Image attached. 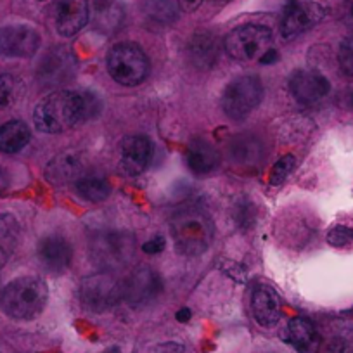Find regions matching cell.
Segmentation results:
<instances>
[{
  "mask_svg": "<svg viewBox=\"0 0 353 353\" xmlns=\"http://www.w3.org/2000/svg\"><path fill=\"white\" fill-rule=\"evenodd\" d=\"M327 243L334 248H345L353 243V229L346 225H334L327 232Z\"/></svg>",
  "mask_w": 353,
  "mask_h": 353,
  "instance_id": "obj_31",
  "label": "cell"
},
{
  "mask_svg": "<svg viewBox=\"0 0 353 353\" xmlns=\"http://www.w3.org/2000/svg\"><path fill=\"white\" fill-rule=\"evenodd\" d=\"M97 106L99 104L92 94L59 90L37 104L33 111V121L43 134H61L92 118Z\"/></svg>",
  "mask_w": 353,
  "mask_h": 353,
  "instance_id": "obj_1",
  "label": "cell"
},
{
  "mask_svg": "<svg viewBox=\"0 0 353 353\" xmlns=\"http://www.w3.org/2000/svg\"><path fill=\"white\" fill-rule=\"evenodd\" d=\"M294 165H296V159L294 156L286 154L279 159V161L274 165L272 172H270V184L279 185L286 181L288 176L291 175V172L294 170Z\"/></svg>",
  "mask_w": 353,
  "mask_h": 353,
  "instance_id": "obj_29",
  "label": "cell"
},
{
  "mask_svg": "<svg viewBox=\"0 0 353 353\" xmlns=\"http://www.w3.org/2000/svg\"><path fill=\"white\" fill-rule=\"evenodd\" d=\"M201 4L203 0H179V8L185 12H194Z\"/></svg>",
  "mask_w": 353,
  "mask_h": 353,
  "instance_id": "obj_34",
  "label": "cell"
},
{
  "mask_svg": "<svg viewBox=\"0 0 353 353\" xmlns=\"http://www.w3.org/2000/svg\"><path fill=\"white\" fill-rule=\"evenodd\" d=\"M185 163L192 173L206 175L219 166V154L210 142L198 139L189 144L188 152H185Z\"/></svg>",
  "mask_w": 353,
  "mask_h": 353,
  "instance_id": "obj_20",
  "label": "cell"
},
{
  "mask_svg": "<svg viewBox=\"0 0 353 353\" xmlns=\"http://www.w3.org/2000/svg\"><path fill=\"white\" fill-rule=\"evenodd\" d=\"M77 192L80 198L90 203H99L110 196L111 185L106 179L97 175H83L77 181Z\"/></svg>",
  "mask_w": 353,
  "mask_h": 353,
  "instance_id": "obj_25",
  "label": "cell"
},
{
  "mask_svg": "<svg viewBox=\"0 0 353 353\" xmlns=\"http://www.w3.org/2000/svg\"><path fill=\"white\" fill-rule=\"evenodd\" d=\"M9 184H11V179H9V173L6 172L2 166H0V192H4L9 189Z\"/></svg>",
  "mask_w": 353,
  "mask_h": 353,
  "instance_id": "obj_36",
  "label": "cell"
},
{
  "mask_svg": "<svg viewBox=\"0 0 353 353\" xmlns=\"http://www.w3.org/2000/svg\"><path fill=\"white\" fill-rule=\"evenodd\" d=\"M49 298L46 281L35 276L14 279L2 290L0 308L14 321H32L43 312Z\"/></svg>",
  "mask_w": 353,
  "mask_h": 353,
  "instance_id": "obj_2",
  "label": "cell"
},
{
  "mask_svg": "<svg viewBox=\"0 0 353 353\" xmlns=\"http://www.w3.org/2000/svg\"><path fill=\"white\" fill-rule=\"evenodd\" d=\"M189 319H191V310H189V308H182V310L176 314V321L188 322Z\"/></svg>",
  "mask_w": 353,
  "mask_h": 353,
  "instance_id": "obj_38",
  "label": "cell"
},
{
  "mask_svg": "<svg viewBox=\"0 0 353 353\" xmlns=\"http://www.w3.org/2000/svg\"><path fill=\"white\" fill-rule=\"evenodd\" d=\"M261 144L258 139L251 135H241L230 142V158L236 161V165L241 166H254L260 163L261 156Z\"/></svg>",
  "mask_w": 353,
  "mask_h": 353,
  "instance_id": "obj_23",
  "label": "cell"
},
{
  "mask_svg": "<svg viewBox=\"0 0 353 353\" xmlns=\"http://www.w3.org/2000/svg\"><path fill=\"white\" fill-rule=\"evenodd\" d=\"M81 172H83V163L80 156L74 152H63L47 165L46 175L52 184H66V182L78 181Z\"/></svg>",
  "mask_w": 353,
  "mask_h": 353,
  "instance_id": "obj_19",
  "label": "cell"
},
{
  "mask_svg": "<svg viewBox=\"0 0 353 353\" xmlns=\"http://www.w3.org/2000/svg\"><path fill=\"white\" fill-rule=\"evenodd\" d=\"M175 4L172 0H149L148 12L159 23H168L175 18Z\"/></svg>",
  "mask_w": 353,
  "mask_h": 353,
  "instance_id": "obj_28",
  "label": "cell"
},
{
  "mask_svg": "<svg viewBox=\"0 0 353 353\" xmlns=\"http://www.w3.org/2000/svg\"><path fill=\"white\" fill-rule=\"evenodd\" d=\"M286 341L300 353H312L319 348V332L307 317H294L288 322Z\"/></svg>",
  "mask_w": 353,
  "mask_h": 353,
  "instance_id": "obj_18",
  "label": "cell"
},
{
  "mask_svg": "<svg viewBox=\"0 0 353 353\" xmlns=\"http://www.w3.org/2000/svg\"><path fill=\"white\" fill-rule=\"evenodd\" d=\"M123 21V11L113 0H97L96 4V23L97 28L104 33H113L120 28Z\"/></svg>",
  "mask_w": 353,
  "mask_h": 353,
  "instance_id": "obj_26",
  "label": "cell"
},
{
  "mask_svg": "<svg viewBox=\"0 0 353 353\" xmlns=\"http://www.w3.org/2000/svg\"><path fill=\"white\" fill-rule=\"evenodd\" d=\"M88 23V0H59L56 6V28L59 35L73 37Z\"/></svg>",
  "mask_w": 353,
  "mask_h": 353,
  "instance_id": "obj_16",
  "label": "cell"
},
{
  "mask_svg": "<svg viewBox=\"0 0 353 353\" xmlns=\"http://www.w3.org/2000/svg\"><path fill=\"white\" fill-rule=\"evenodd\" d=\"M163 248H165V239H163L161 236H156L154 239L148 241V243L144 244V248H142V250H144L145 253H149V254H156V253H161Z\"/></svg>",
  "mask_w": 353,
  "mask_h": 353,
  "instance_id": "obj_33",
  "label": "cell"
},
{
  "mask_svg": "<svg viewBox=\"0 0 353 353\" xmlns=\"http://www.w3.org/2000/svg\"><path fill=\"white\" fill-rule=\"evenodd\" d=\"M77 71V57L66 47H56L43 56L37 77L46 87H56L70 80Z\"/></svg>",
  "mask_w": 353,
  "mask_h": 353,
  "instance_id": "obj_10",
  "label": "cell"
},
{
  "mask_svg": "<svg viewBox=\"0 0 353 353\" xmlns=\"http://www.w3.org/2000/svg\"><path fill=\"white\" fill-rule=\"evenodd\" d=\"M40 2H43V0H40Z\"/></svg>",
  "mask_w": 353,
  "mask_h": 353,
  "instance_id": "obj_42",
  "label": "cell"
},
{
  "mask_svg": "<svg viewBox=\"0 0 353 353\" xmlns=\"http://www.w3.org/2000/svg\"><path fill=\"white\" fill-rule=\"evenodd\" d=\"M276 59H277V52H276V50L270 49L269 52H267L263 57H261L260 63L261 64H269V63H274V61H276Z\"/></svg>",
  "mask_w": 353,
  "mask_h": 353,
  "instance_id": "obj_37",
  "label": "cell"
},
{
  "mask_svg": "<svg viewBox=\"0 0 353 353\" xmlns=\"http://www.w3.org/2000/svg\"><path fill=\"white\" fill-rule=\"evenodd\" d=\"M161 353H185V348L176 343H166L161 346Z\"/></svg>",
  "mask_w": 353,
  "mask_h": 353,
  "instance_id": "obj_35",
  "label": "cell"
},
{
  "mask_svg": "<svg viewBox=\"0 0 353 353\" xmlns=\"http://www.w3.org/2000/svg\"><path fill=\"white\" fill-rule=\"evenodd\" d=\"M338 61L343 73H345L346 77L353 78V35L343 40L341 46H339Z\"/></svg>",
  "mask_w": 353,
  "mask_h": 353,
  "instance_id": "obj_30",
  "label": "cell"
},
{
  "mask_svg": "<svg viewBox=\"0 0 353 353\" xmlns=\"http://www.w3.org/2000/svg\"><path fill=\"white\" fill-rule=\"evenodd\" d=\"M23 90V85L19 78L14 74H0V111L9 110L14 106L16 101L19 99Z\"/></svg>",
  "mask_w": 353,
  "mask_h": 353,
  "instance_id": "obj_27",
  "label": "cell"
},
{
  "mask_svg": "<svg viewBox=\"0 0 353 353\" xmlns=\"http://www.w3.org/2000/svg\"><path fill=\"white\" fill-rule=\"evenodd\" d=\"M189 57L191 63L199 70H210L219 59V46L212 33H196L189 42Z\"/></svg>",
  "mask_w": 353,
  "mask_h": 353,
  "instance_id": "obj_21",
  "label": "cell"
},
{
  "mask_svg": "<svg viewBox=\"0 0 353 353\" xmlns=\"http://www.w3.org/2000/svg\"><path fill=\"white\" fill-rule=\"evenodd\" d=\"M19 237L18 220L11 213H0V269L8 263Z\"/></svg>",
  "mask_w": 353,
  "mask_h": 353,
  "instance_id": "obj_24",
  "label": "cell"
},
{
  "mask_svg": "<svg viewBox=\"0 0 353 353\" xmlns=\"http://www.w3.org/2000/svg\"><path fill=\"white\" fill-rule=\"evenodd\" d=\"M352 106H353V94H352Z\"/></svg>",
  "mask_w": 353,
  "mask_h": 353,
  "instance_id": "obj_41",
  "label": "cell"
},
{
  "mask_svg": "<svg viewBox=\"0 0 353 353\" xmlns=\"http://www.w3.org/2000/svg\"><path fill=\"white\" fill-rule=\"evenodd\" d=\"M325 353H353V346L350 345L346 339L334 338L327 345V350H325Z\"/></svg>",
  "mask_w": 353,
  "mask_h": 353,
  "instance_id": "obj_32",
  "label": "cell"
},
{
  "mask_svg": "<svg viewBox=\"0 0 353 353\" xmlns=\"http://www.w3.org/2000/svg\"><path fill=\"white\" fill-rule=\"evenodd\" d=\"M272 32L260 25H244L225 37V52L241 63L260 61L272 49Z\"/></svg>",
  "mask_w": 353,
  "mask_h": 353,
  "instance_id": "obj_5",
  "label": "cell"
},
{
  "mask_svg": "<svg viewBox=\"0 0 353 353\" xmlns=\"http://www.w3.org/2000/svg\"><path fill=\"white\" fill-rule=\"evenodd\" d=\"M37 254L43 269L52 274H63L71 263L73 248L70 241L61 234H49L39 243Z\"/></svg>",
  "mask_w": 353,
  "mask_h": 353,
  "instance_id": "obj_14",
  "label": "cell"
},
{
  "mask_svg": "<svg viewBox=\"0 0 353 353\" xmlns=\"http://www.w3.org/2000/svg\"><path fill=\"white\" fill-rule=\"evenodd\" d=\"M290 88L294 99L305 106H312L324 99L331 90L327 78L312 70H298L290 78Z\"/></svg>",
  "mask_w": 353,
  "mask_h": 353,
  "instance_id": "obj_13",
  "label": "cell"
},
{
  "mask_svg": "<svg viewBox=\"0 0 353 353\" xmlns=\"http://www.w3.org/2000/svg\"><path fill=\"white\" fill-rule=\"evenodd\" d=\"M251 312L260 325H276L281 319L279 294L269 286H256L251 294Z\"/></svg>",
  "mask_w": 353,
  "mask_h": 353,
  "instance_id": "obj_17",
  "label": "cell"
},
{
  "mask_svg": "<svg viewBox=\"0 0 353 353\" xmlns=\"http://www.w3.org/2000/svg\"><path fill=\"white\" fill-rule=\"evenodd\" d=\"M30 139H32V132L25 121H8L0 127V151L6 154H14L28 145Z\"/></svg>",
  "mask_w": 353,
  "mask_h": 353,
  "instance_id": "obj_22",
  "label": "cell"
},
{
  "mask_svg": "<svg viewBox=\"0 0 353 353\" xmlns=\"http://www.w3.org/2000/svg\"><path fill=\"white\" fill-rule=\"evenodd\" d=\"M263 99V85L258 77H239L227 85L222 110L232 120H243Z\"/></svg>",
  "mask_w": 353,
  "mask_h": 353,
  "instance_id": "obj_8",
  "label": "cell"
},
{
  "mask_svg": "<svg viewBox=\"0 0 353 353\" xmlns=\"http://www.w3.org/2000/svg\"><path fill=\"white\" fill-rule=\"evenodd\" d=\"M163 290V281L149 267H141L123 283V300L130 307H144Z\"/></svg>",
  "mask_w": 353,
  "mask_h": 353,
  "instance_id": "obj_12",
  "label": "cell"
},
{
  "mask_svg": "<svg viewBox=\"0 0 353 353\" xmlns=\"http://www.w3.org/2000/svg\"><path fill=\"white\" fill-rule=\"evenodd\" d=\"M325 9L314 0H293L286 8L281 21V33L284 39H296L324 19Z\"/></svg>",
  "mask_w": 353,
  "mask_h": 353,
  "instance_id": "obj_9",
  "label": "cell"
},
{
  "mask_svg": "<svg viewBox=\"0 0 353 353\" xmlns=\"http://www.w3.org/2000/svg\"><path fill=\"white\" fill-rule=\"evenodd\" d=\"M78 296L90 312H106L123 300V283L111 274H92L81 279Z\"/></svg>",
  "mask_w": 353,
  "mask_h": 353,
  "instance_id": "obj_7",
  "label": "cell"
},
{
  "mask_svg": "<svg viewBox=\"0 0 353 353\" xmlns=\"http://www.w3.org/2000/svg\"><path fill=\"white\" fill-rule=\"evenodd\" d=\"M152 142L145 135H128L121 142L120 166L127 175H141L152 159Z\"/></svg>",
  "mask_w": 353,
  "mask_h": 353,
  "instance_id": "obj_15",
  "label": "cell"
},
{
  "mask_svg": "<svg viewBox=\"0 0 353 353\" xmlns=\"http://www.w3.org/2000/svg\"><path fill=\"white\" fill-rule=\"evenodd\" d=\"M40 47V35L28 25H9L0 28V56L32 57Z\"/></svg>",
  "mask_w": 353,
  "mask_h": 353,
  "instance_id": "obj_11",
  "label": "cell"
},
{
  "mask_svg": "<svg viewBox=\"0 0 353 353\" xmlns=\"http://www.w3.org/2000/svg\"><path fill=\"white\" fill-rule=\"evenodd\" d=\"M92 258L99 267L108 270H117L130 263L135 254V237L128 232L110 230L99 234L92 241Z\"/></svg>",
  "mask_w": 353,
  "mask_h": 353,
  "instance_id": "obj_6",
  "label": "cell"
},
{
  "mask_svg": "<svg viewBox=\"0 0 353 353\" xmlns=\"http://www.w3.org/2000/svg\"><path fill=\"white\" fill-rule=\"evenodd\" d=\"M215 2H229V0H215Z\"/></svg>",
  "mask_w": 353,
  "mask_h": 353,
  "instance_id": "obj_40",
  "label": "cell"
},
{
  "mask_svg": "<svg viewBox=\"0 0 353 353\" xmlns=\"http://www.w3.org/2000/svg\"><path fill=\"white\" fill-rule=\"evenodd\" d=\"M170 230L176 250L188 256L205 253L213 241V222L208 213L188 208L176 213L170 222Z\"/></svg>",
  "mask_w": 353,
  "mask_h": 353,
  "instance_id": "obj_3",
  "label": "cell"
},
{
  "mask_svg": "<svg viewBox=\"0 0 353 353\" xmlns=\"http://www.w3.org/2000/svg\"><path fill=\"white\" fill-rule=\"evenodd\" d=\"M108 71L120 85L135 87L148 77L149 59L135 43H118L108 54Z\"/></svg>",
  "mask_w": 353,
  "mask_h": 353,
  "instance_id": "obj_4",
  "label": "cell"
},
{
  "mask_svg": "<svg viewBox=\"0 0 353 353\" xmlns=\"http://www.w3.org/2000/svg\"><path fill=\"white\" fill-rule=\"evenodd\" d=\"M104 353H121V350H118V348H110V350H106V352Z\"/></svg>",
  "mask_w": 353,
  "mask_h": 353,
  "instance_id": "obj_39",
  "label": "cell"
}]
</instances>
